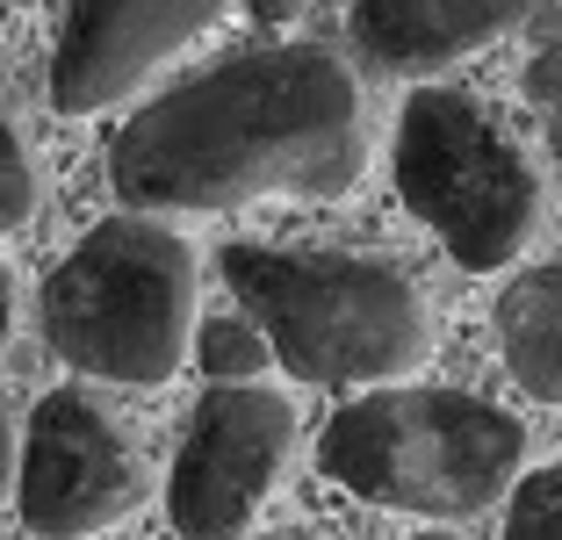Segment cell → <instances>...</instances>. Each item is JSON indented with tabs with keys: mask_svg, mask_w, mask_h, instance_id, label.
Returning <instances> with one entry per match:
<instances>
[{
	"mask_svg": "<svg viewBox=\"0 0 562 540\" xmlns=\"http://www.w3.org/2000/svg\"><path fill=\"white\" fill-rule=\"evenodd\" d=\"M368 173V101L339 50L274 44L145 101L109 151L131 210L339 202Z\"/></svg>",
	"mask_w": 562,
	"mask_h": 540,
	"instance_id": "cell-1",
	"label": "cell"
},
{
	"mask_svg": "<svg viewBox=\"0 0 562 540\" xmlns=\"http://www.w3.org/2000/svg\"><path fill=\"white\" fill-rule=\"evenodd\" d=\"M224 281L260 325L267 353L317 390H390L432 360V311L418 281L368 252L232 246Z\"/></svg>",
	"mask_w": 562,
	"mask_h": 540,
	"instance_id": "cell-2",
	"label": "cell"
},
{
	"mask_svg": "<svg viewBox=\"0 0 562 540\" xmlns=\"http://www.w3.org/2000/svg\"><path fill=\"white\" fill-rule=\"evenodd\" d=\"M317 469L361 505L412 519H476L527 475V426L469 390H361L317 432Z\"/></svg>",
	"mask_w": 562,
	"mask_h": 540,
	"instance_id": "cell-3",
	"label": "cell"
},
{
	"mask_svg": "<svg viewBox=\"0 0 562 540\" xmlns=\"http://www.w3.org/2000/svg\"><path fill=\"white\" fill-rule=\"evenodd\" d=\"M195 246L151 210L101 216L44 281L50 353L101 382H173L195 339Z\"/></svg>",
	"mask_w": 562,
	"mask_h": 540,
	"instance_id": "cell-4",
	"label": "cell"
},
{
	"mask_svg": "<svg viewBox=\"0 0 562 540\" xmlns=\"http://www.w3.org/2000/svg\"><path fill=\"white\" fill-rule=\"evenodd\" d=\"M397 195L469 274L519 260L541 230V173L527 145L462 87H418L404 101Z\"/></svg>",
	"mask_w": 562,
	"mask_h": 540,
	"instance_id": "cell-5",
	"label": "cell"
},
{
	"mask_svg": "<svg viewBox=\"0 0 562 540\" xmlns=\"http://www.w3.org/2000/svg\"><path fill=\"white\" fill-rule=\"evenodd\" d=\"M296 454V410L267 382H210L166 475V519L181 540H246Z\"/></svg>",
	"mask_w": 562,
	"mask_h": 540,
	"instance_id": "cell-6",
	"label": "cell"
},
{
	"mask_svg": "<svg viewBox=\"0 0 562 540\" xmlns=\"http://www.w3.org/2000/svg\"><path fill=\"white\" fill-rule=\"evenodd\" d=\"M151 469L87 390H50L15 447V505L36 540H94L145 511Z\"/></svg>",
	"mask_w": 562,
	"mask_h": 540,
	"instance_id": "cell-7",
	"label": "cell"
},
{
	"mask_svg": "<svg viewBox=\"0 0 562 540\" xmlns=\"http://www.w3.org/2000/svg\"><path fill=\"white\" fill-rule=\"evenodd\" d=\"M232 15V0H66V30L50 58V101L66 115H101L131 101L166 58Z\"/></svg>",
	"mask_w": 562,
	"mask_h": 540,
	"instance_id": "cell-8",
	"label": "cell"
},
{
	"mask_svg": "<svg viewBox=\"0 0 562 540\" xmlns=\"http://www.w3.org/2000/svg\"><path fill=\"white\" fill-rule=\"evenodd\" d=\"M533 0H353V36L382 72H447L527 22Z\"/></svg>",
	"mask_w": 562,
	"mask_h": 540,
	"instance_id": "cell-9",
	"label": "cell"
},
{
	"mask_svg": "<svg viewBox=\"0 0 562 540\" xmlns=\"http://www.w3.org/2000/svg\"><path fill=\"white\" fill-rule=\"evenodd\" d=\"M491 346L527 396L562 404V260L505 281V295L491 303Z\"/></svg>",
	"mask_w": 562,
	"mask_h": 540,
	"instance_id": "cell-10",
	"label": "cell"
},
{
	"mask_svg": "<svg viewBox=\"0 0 562 540\" xmlns=\"http://www.w3.org/2000/svg\"><path fill=\"white\" fill-rule=\"evenodd\" d=\"M188 346H195V360H202V375H210V382H260L267 360H274L252 317H210Z\"/></svg>",
	"mask_w": 562,
	"mask_h": 540,
	"instance_id": "cell-11",
	"label": "cell"
},
{
	"mask_svg": "<svg viewBox=\"0 0 562 540\" xmlns=\"http://www.w3.org/2000/svg\"><path fill=\"white\" fill-rule=\"evenodd\" d=\"M505 540H562V461L505 491Z\"/></svg>",
	"mask_w": 562,
	"mask_h": 540,
	"instance_id": "cell-12",
	"label": "cell"
},
{
	"mask_svg": "<svg viewBox=\"0 0 562 540\" xmlns=\"http://www.w3.org/2000/svg\"><path fill=\"white\" fill-rule=\"evenodd\" d=\"M36 195H44V180H36L30 137L0 115V238H8V230H22L36 216Z\"/></svg>",
	"mask_w": 562,
	"mask_h": 540,
	"instance_id": "cell-13",
	"label": "cell"
},
{
	"mask_svg": "<svg viewBox=\"0 0 562 540\" xmlns=\"http://www.w3.org/2000/svg\"><path fill=\"white\" fill-rule=\"evenodd\" d=\"M527 87H533V115H541V137H548V166H555V180H562V44L533 58Z\"/></svg>",
	"mask_w": 562,
	"mask_h": 540,
	"instance_id": "cell-14",
	"label": "cell"
},
{
	"mask_svg": "<svg viewBox=\"0 0 562 540\" xmlns=\"http://www.w3.org/2000/svg\"><path fill=\"white\" fill-rule=\"evenodd\" d=\"M15 447H22V426H15V404L0 390V505L15 497Z\"/></svg>",
	"mask_w": 562,
	"mask_h": 540,
	"instance_id": "cell-15",
	"label": "cell"
},
{
	"mask_svg": "<svg viewBox=\"0 0 562 540\" xmlns=\"http://www.w3.org/2000/svg\"><path fill=\"white\" fill-rule=\"evenodd\" d=\"M15 311H22V295H15V274H8V260H0V353H8V339H15Z\"/></svg>",
	"mask_w": 562,
	"mask_h": 540,
	"instance_id": "cell-16",
	"label": "cell"
},
{
	"mask_svg": "<svg viewBox=\"0 0 562 540\" xmlns=\"http://www.w3.org/2000/svg\"><path fill=\"white\" fill-rule=\"evenodd\" d=\"M303 8H311V0H246V15H252V22H296Z\"/></svg>",
	"mask_w": 562,
	"mask_h": 540,
	"instance_id": "cell-17",
	"label": "cell"
},
{
	"mask_svg": "<svg viewBox=\"0 0 562 540\" xmlns=\"http://www.w3.org/2000/svg\"><path fill=\"white\" fill-rule=\"evenodd\" d=\"M418 540H447V533H418Z\"/></svg>",
	"mask_w": 562,
	"mask_h": 540,
	"instance_id": "cell-18",
	"label": "cell"
}]
</instances>
